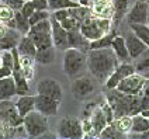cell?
Masks as SVG:
<instances>
[{"mask_svg":"<svg viewBox=\"0 0 149 139\" xmlns=\"http://www.w3.org/2000/svg\"><path fill=\"white\" fill-rule=\"evenodd\" d=\"M120 65L113 48L90 49L87 52V69L91 76L100 83H106L110 74Z\"/></svg>","mask_w":149,"mask_h":139,"instance_id":"obj_1","label":"cell"},{"mask_svg":"<svg viewBox=\"0 0 149 139\" xmlns=\"http://www.w3.org/2000/svg\"><path fill=\"white\" fill-rule=\"evenodd\" d=\"M106 100L113 108L114 118L123 115H135L141 113V100L139 96L125 94L118 89H106Z\"/></svg>","mask_w":149,"mask_h":139,"instance_id":"obj_2","label":"cell"},{"mask_svg":"<svg viewBox=\"0 0 149 139\" xmlns=\"http://www.w3.org/2000/svg\"><path fill=\"white\" fill-rule=\"evenodd\" d=\"M0 120L4 126L3 138H14V129L18 125H23L24 118L20 115L16 107V103L11 100L0 101Z\"/></svg>","mask_w":149,"mask_h":139,"instance_id":"obj_3","label":"cell"},{"mask_svg":"<svg viewBox=\"0 0 149 139\" xmlns=\"http://www.w3.org/2000/svg\"><path fill=\"white\" fill-rule=\"evenodd\" d=\"M62 69H63L65 74L70 79L80 76L82 72L87 69V54L79 51V49L68 48L63 52Z\"/></svg>","mask_w":149,"mask_h":139,"instance_id":"obj_4","label":"cell"},{"mask_svg":"<svg viewBox=\"0 0 149 139\" xmlns=\"http://www.w3.org/2000/svg\"><path fill=\"white\" fill-rule=\"evenodd\" d=\"M113 28V20L111 18H103L91 14L90 17L84 18L80 24V33L90 41L99 40L103 35H106Z\"/></svg>","mask_w":149,"mask_h":139,"instance_id":"obj_5","label":"cell"},{"mask_svg":"<svg viewBox=\"0 0 149 139\" xmlns=\"http://www.w3.org/2000/svg\"><path fill=\"white\" fill-rule=\"evenodd\" d=\"M23 125H24L25 131H27L28 138H42L47 132L49 131L48 117H45L37 110H34V111L25 115Z\"/></svg>","mask_w":149,"mask_h":139,"instance_id":"obj_6","label":"cell"},{"mask_svg":"<svg viewBox=\"0 0 149 139\" xmlns=\"http://www.w3.org/2000/svg\"><path fill=\"white\" fill-rule=\"evenodd\" d=\"M56 135L62 139H80L84 138L82 121L73 115H66L59 120L56 125Z\"/></svg>","mask_w":149,"mask_h":139,"instance_id":"obj_7","label":"cell"},{"mask_svg":"<svg viewBox=\"0 0 149 139\" xmlns=\"http://www.w3.org/2000/svg\"><path fill=\"white\" fill-rule=\"evenodd\" d=\"M70 91L76 100L83 101V100H87L89 97H91V94L96 91V86L89 76H77L72 82Z\"/></svg>","mask_w":149,"mask_h":139,"instance_id":"obj_8","label":"cell"},{"mask_svg":"<svg viewBox=\"0 0 149 139\" xmlns=\"http://www.w3.org/2000/svg\"><path fill=\"white\" fill-rule=\"evenodd\" d=\"M146 82V77L142 76V74L134 72L132 74L127 76L124 80H121L120 84L117 86L116 89H118L120 91H123L125 94H135V96H139L143 90V86Z\"/></svg>","mask_w":149,"mask_h":139,"instance_id":"obj_9","label":"cell"},{"mask_svg":"<svg viewBox=\"0 0 149 139\" xmlns=\"http://www.w3.org/2000/svg\"><path fill=\"white\" fill-rule=\"evenodd\" d=\"M37 93L48 96V97H52L55 100H59V101L63 97V90H62L61 83L58 80H55V79H52V77L41 79L38 82V84H37Z\"/></svg>","mask_w":149,"mask_h":139,"instance_id":"obj_10","label":"cell"},{"mask_svg":"<svg viewBox=\"0 0 149 139\" xmlns=\"http://www.w3.org/2000/svg\"><path fill=\"white\" fill-rule=\"evenodd\" d=\"M134 72H135L134 63H131V62H120V65L116 67V70L110 74V77L106 80L104 87L106 89H116L121 80H124L127 76L132 74Z\"/></svg>","mask_w":149,"mask_h":139,"instance_id":"obj_11","label":"cell"},{"mask_svg":"<svg viewBox=\"0 0 149 139\" xmlns=\"http://www.w3.org/2000/svg\"><path fill=\"white\" fill-rule=\"evenodd\" d=\"M148 8L149 3L136 0L127 14V23L128 24H148Z\"/></svg>","mask_w":149,"mask_h":139,"instance_id":"obj_12","label":"cell"},{"mask_svg":"<svg viewBox=\"0 0 149 139\" xmlns=\"http://www.w3.org/2000/svg\"><path fill=\"white\" fill-rule=\"evenodd\" d=\"M59 106H61L59 100H55L44 94L35 96V110L40 111L45 117H55L59 111Z\"/></svg>","mask_w":149,"mask_h":139,"instance_id":"obj_13","label":"cell"},{"mask_svg":"<svg viewBox=\"0 0 149 139\" xmlns=\"http://www.w3.org/2000/svg\"><path fill=\"white\" fill-rule=\"evenodd\" d=\"M51 24H52V41L54 47L56 51L65 52L69 48V41H68V31L61 25L58 20H55L54 17H51Z\"/></svg>","mask_w":149,"mask_h":139,"instance_id":"obj_14","label":"cell"},{"mask_svg":"<svg viewBox=\"0 0 149 139\" xmlns=\"http://www.w3.org/2000/svg\"><path fill=\"white\" fill-rule=\"evenodd\" d=\"M89 117H90L91 126H93V136H97V138H99L101 131L108 125L107 117L104 114L101 106H100V104H94Z\"/></svg>","mask_w":149,"mask_h":139,"instance_id":"obj_15","label":"cell"},{"mask_svg":"<svg viewBox=\"0 0 149 139\" xmlns=\"http://www.w3.org/2000/svg\"><path fill=\"white\" fill-rule=\"evenodd\" d=\"M125 44H127V48H128V52H130V56L132 60H135L136 58L141 55L145 49L148 48V45L142 41L141 38H138L135 34L130 30L128 33L125 34Z\"/></svg>","mask_w":149,"mask_h":139,"instance_id":"obj_16","label":"cell"},{"mask_svg":"<svg viewBox=\"0 0 149 139\" xmlns=\"http://www.w3.org/2000/svg\"><path fill=\"white\" fill-rule=\"evenodd\" d=\"M68 41H69V48L79 49L82 52H89L90 51V40H87L79 30H72L68 31Z\"/></svg>","mask_w":149,"mask_h":139,"instance_id":"obj_17","label":"cell"},{"mask_svg":"<svg viewBox=\"0 0 149 139\" xmlns=\"http://www.w3.org/2000/svg\"><path fill=\"white\" fill-rule=\"evenodd\" d=\"M114 6V16H113V27L116 28L124 20L130 8L132 6V0H113Z\"/></svg>","mask_w":149,"mask_h":139,"instance_id":"obj_18","label":"cell"},{"mask_svg":"<svg viewBox=\"0 0 149 139\" xmlns=\"http://www.w3.org/2000/svg\"><path fill=\"white\" fill-rule=\"evenodd\" d=\"M23 34L16 28H7L6 34L0 38V49L6 51V49H14L17 48L18 42L21 40Z\"/></svg>","mask_w":149,"mask_h":139,"instance_id":"obj_19","label":"cell"},{"mask_svg":"<svg viewBox=\"0 0 149 139\" xmlns=\"http://www.w3.org/2000/svg\"><path fill=\"white\" fill-rule=\"evenodd\" d=\"M111 48H113V51H114V54H116V56L118 58L120 62H132V59L130 56V52H128V48H127L124 37L117 34L114 41H113Z\"/></svg>","mask_w":149,"mask_h":139,"instance_id":"obj_20","label":"cell"},{"mask_svg":"<svg viewBox=\"0 0 149 139\" xmlns=\"http://www.w3.org/2000/svg\"><path fill=\"white\" fill-rule=\"evenodd\" d=\"M16 107L18 110L20 115L24 118L28 113H31L35 110V96L33 94H23V96H18L16 101Z\"/></svg>","mask_w":149,"mask_h":139,"instance_id":"obj_21","label":"cell"},{"mask_svg":"<svg viewBox=\"0 0 149 139\" xmlns=\"http://www.w3.org/2000/svg\"><path fill=\"white\" fill-rule=\"evenodd\" d=\"M14 96H17V90L13 76L0 79V101L1 100H10Z\"/></svg>","mask_w":149,"mask_h":139,"instance_id":"obj_22","label":"cell"},{"mask_svg":"<svg viewBox=\"0 0 149 139\" xmlns=\"http://www.w3.org/2000/svg\"><path fill=\"white\" fill-rule=\"evenodd\" d=\"M91 14L103 18H111L114 16V6H113V0L104 1V3H94L91 6Z\"/></svg>","mask_w":149,"mask_h":139,"instance_id":"obj_23","label":"cell"},{"mask_svg":"<svg viewBox=\"0 0 149 139\" xmlns=\"http://www.w3.org/2000/svg\"><path fill=\"white\" fill-rule=\"evenodd\" d=\"M31 40L34 41L37 49L42 48H49L54 47V41H52V33H34V31H28L27 34Z\"/></svg>","mask_w":149,"mask_h":139,"instance_id":"obj_24","label":"cell"},{"mask_svg":"<svg viewBox=\"0 0 149 139\" xmlns=\"http://www.w3.org/2000/svg\"><path fill=\"white\" fill-rule=\"evenodd\" d=\"M56 59V48L49 47V48L37 49L35 54V62L40 65H52Z\"/></svg>","mask_w":149,"mask_h":139,"instance_id":"obj_25","label":"cell"},{"mask_svg":"<svg viewBox=\"0 0 149 139\" xmlns=\"http://www.w3.org/2000/svg\"><path fill=\"white\" fill-rule=\"evenodd\" d=\"M135 72L149 79V47L134 60Z\"/></svg>","mask_w":149,"mask_h":139,"instance_id":"obj_26","label":"cell"},{"mask_svg":"<svg viewBox=\"0 0 149 139\" xmlns=\"http://www.w3.org/2000/svg\"><path fill=\"white\" fill-rule=\"evenodd\" d=\"M17 51H18V54L20 55H30V56H34L35 58V54H37V47H35V44L34 41L25 34L21 37V40L18 42V45H17Z\"/></svg>","mask_w":149,"mask_h":139,"instance_id":"obj_27","label":"cell"},{"mask_svg":"<svg viewBox=\"0 0 149 139\" xmlns=\"http://www.w3.org/2000/svg\"><path fill=\"white\" fill-rule=\"evenodd\" d=\"M35 58L30 56V55H20V65H21V69L24 72L25 77L28 80H33L34 76H35Z\"/></svg>","mask_w":149,"mask_h":139,"instance_id":"obj_28","label":"cell"},{"mask_svg":"<svg viewBox=\"0 0 149 139\" xmlns=\"http://www.w3.org/2000/svg\"><path fill=\"white\" fill-rule=\"evenodd\" d=\"M117 35V30L113 28L111 31L106 35H103L99 40H94V41H90V49H103V48H111L113 45V41Z\"/></svg>","mask_w":149,"mask_h":139,"instance_id":"obj_29","label":"cell"},{"mask_svg":"<svg viewBox=\"0 0 149 139\" xmlns=\"http://www.w3.org/2000/svg\"><path fill=\"white\" fill-rule=\"evenodd\" d=\"M149 129V118L143 117L142 114L132 115V129L131 132H135L136 135H139L142 132Z\"/></svg>","mask_w":149,"mask_h":139,"instance_id":"obj_30","label":"cell"},{"mask_svg":"<svg viewBox=\"0 0 149 139\" xmlns=\"http://www.w3.org/2000/svg\"><path fill=\"white\" fill-rule=\"evenodd\" d=\"M14 20H16V30H18L23 35L28 34L30 28H31V24H30L28 17H25L24 14L18 10V11L14 13Z\"/></svg>","mask_w":149,"mask_h":139,"instance_id":"obj_31","label":"cell"},{"mask_svg":"<svg viewBox=\"0 0 149 139\" xmlns=\"http://www.w3.org/2000/svg\"><path fill=\"white\" fill-rule=\"evenodd\" d=\"M130 30L132 31L138 38H141L149 47V25L148 24H128Z\"/></svg>","mask_w":149,"mask_h":139,"instance_id":"obj_32","label":"cell"},{"mask_svg":"<svg viewBox=\"0 0 149 139\" xmlns=\"http://www.w3.org/2000/svg\"><path fill=\"white\" fill-rule=\"evenodd\" d=\"M114 125L124 133H130L132 129V115H123V117H118L114 118Z\"/></svg>","mask_w":149,"mask_h":139,"instance_id":"obj_33","label":"cell"},{"mask_svg":"<svg viewBox=\"0 0 149 139\" xmlns=\"http://www.w3.org/2000/svg\"><path fill=\"white\" fill-rule=\"evenodd\" d=\"M127 133L121 132L118 128H117L114 124H108L107 126L101 131L99 138H108V139H120V138H125Z\"/></svg>","mask_w":149,"mask_h":139,"instance_id":"obj_34","label":"cell"},{"mask_svg":"<svg viewBox=\"0 0 149 139\" xmlns=\"http://www.w3.org/2000/svg\"><path fill=\"white\" fill-rule=\"evenodd\" d=\"M48 6L52 11L59 10V8H72L82 6L77 0H48Z\"/></svg>","mask_w":149,"mask_h":139,"instance_id":"obj_35","label":"cell"},{"mask_svg":"<svg viewBox=\"0 0 149 139\" xmlns=\"http://www.w3.org/2000/svg\"><path fill=\"white\" fill-rule=\"evenodd\" d=\"M14 10L10 7V6H7L6 3H1L0 1V21L1 23H7V21H10V20H13L14 18Z\"/></svg>","mask_w":149,"mask_h":139,"instance_id":"obj_36","label":"cell"},{"mask_svg":"<svg viewBox=\"0 0 149 139\" xmlns=\"http://www.w3.org/2000/svg\"><path fill=\"white\" fill-rule=\"evenodd\" d=\"M59 23H61V25H62V27H63V28H65L66 31H72V30H79V28H80V24H82V23H80V21H79V20L76 18V17L70 16V14H69L66 18H63L62 21H59Z\"/></svg>","mask_w":149,"mask_h":139,"instance_id":"obj_37","label":"cell"},{"mask_svg":"<svg viewBox=\"0 0 149 139\" xmlns=\"http://www.w3.org/2000/svg\"><path fill=\"white\" fill-rule=\"evenodd\" d=\"M47 18H51V13L48 10H35L34 14L28 20H30V24L34 25L37 23H40V21H42V20H47Z\"/></svg>","mask_w":149,"mask_h":139,"instance_id":"obj_38","label":"cell"},{"mask_svg":"<svg viewBox=\"0 0 149 139\" xmlns=\"http://www.w3.org/2000/svg\"><path fill=\"white\" fill-rule=\"evenodd\" d=\"M35 10H37V8H35V6H34L33 1H31V0H25V3L23 4V7H21L20 11H21L25 17H28V18H30V17L34 14V11H35Z\"/></svg>","mask_w":149,"mask_h":139,"instance_id":"obj_39","label":"cell"},{"mask_svg":"<svg viewBox=\"0 0 149 139\" xmlns=\"http://www.w3.org/2000/svg\"><path fill=\"white\" fill-rule=\"evenodd\" d=\"M69 16V8H59V10H55L51 17H54L55 20H58V21H62L63 18H66Z\"/></svg>","mask_w":149,"mask_h":139,"instance_id":"obj_40","label":"cell"},{"mask_svg":"<svg viewBox=\"0 0 149 139\" xmlns=\"http://www.w3.org/2000/svg\"><path fill=\"white\" fill-rule=\"evenodd\" d=\"M4 3H6L7 6H10L14 11H18V10H21L23 4L25 3V0H6Z\"/></svg>","mask_w":149,"mask_h":139,"instance_id":"obj_41","label":"cell"},{"mask_svg":"<svg viewBox=\"0 0 149 139\" xmlns=\"http://www.w3.org/2000/svg\"><path fill=\"white\" fill-rule=\"evenodd\" d=\"M34 3V6L37 10H48L49 6H48V0H31Z\"/></svg>","mask_w":149,"mask_h":139,"instance_id":"obj_42","label":"cell"},{"mask_svg":"<svg viewBox=\"0 0 149 139\" xmlns=\"http://www.w3.org/2000/svg\"><path fill=\"white\" fill-rule=\"evenodd\" d=\"M11 73H13V69L6 67V66H0V79L8 77V76H11Z\"/></svg>","mask_w":149,"mask_h":139,"instance_id":"obj_43","label":"cell"},{"mask_svg":"<svg viewBox=\"0 0 149 139\" xmlns=\"http://www.w3.org/2000/svg\"><path fill=\"white\" fill-rule=\"evenodd\" d=\"M82 6H87V7H91V4H93V0H77Z\"/></svg>","mask_w":149,"mask_h":139,"instance_id":"obj_44","label":"cell"},{"mask_svg":"<svg viewBox=\"0 0 149 139\" xmlns=\"http://www.w3.org/2000/svg\"><path fill=\"white\" fill-rule=\"evenodd\" d=\"M143 94H146L149 97V79H146V82H145V86H143V90H142Z\"/></svg>","mask_w":149,"mask_h":139,"instance_id":"obj_45","label":"cell"},{"mask_svg":"<svg viewBox=\"0 0 149 139\" xmlns=\"http://www.w3.org/2000/svg\"><path fill=\"white\" fill-rule=\"evenodd\" d=\"M3 133H4V126H3V122L0 120V138H3Z\"/></svg>","mask_w":149,"mask_h":139,"instance_id":"obj_46","label":"cell"},{"mask_svg":"<svg viewBox=\"0 0 149 139\" xmlns=\"http://www.w3.org/2000/svg\"><path fill=\"white\" fill-rule=\"evenodd\" d=\"M139 136H141V138H149V129L145 132H142V133H139Z\"/></svg>","mask_w":149,"mask_h":139,"instance_id":"obj_47","label":"cell"},{"mask_svg":"<svg viewBox=\"0 0 149 139\" xmlns=\"http://www.w3.org/2000/svg\"><path fill=\"white\" fill-rule=\"evenodd\" d=\"M104 1H110V0H93V4H94V3H104ZM93 4H91V6H93Z\"/></svg>","mask_w":149,"mask_h":139,"instance_id":"obj_48","label":"cell"},{"mask_svg":"<svg viewBox=\"0 0 149 139\" xmlns=\"http://www.w3.org/2000/svg\"><path fill=\"white\" fill-rule=\"evenodd\" d=\"M0 65H1V49H0Z\"/></svg>","mask_w":149,"mask_h":139,"instance_id":"obj_49","label":"cell"},{"mask_svg":"<svg viewBox=\"0 0 149 139\" xmlns=\"http://www.w3.org/2000/svg\"><path fill=\"white\" fill-rule=\"evenodd\" d=\"M148 25H149V8H148Z\"/></svg>","mask_w":149,"mask_h":139,"instance_id":"obj_50","label":"cell"},{"mask_svg":"<svg viewBox=\"0 0 149 139\" xmlns=\"http://www.w3.org/2000/svg\"><path fill=\"white\" fill-rule=\"evenodd\" d=\"M141 1H146V3H149V0H141Z\"/></svg>","mask_w":149,"mask_h":139,"instance_id":"obj_51","label":"cell"},{"mask_svg":"<svg viewBox=\"0 0 149 139\" xmlns=\"http://www.w3.org/2000/svg\"><path fill=\"white\" fill-rule=\"evenodd\" d=\"M0 1H1V3H4V1H6V0H0Z\"/></svg>","mask_w":149,"mask_h":139,"instance_id":"obj_52","label":"cell"}]
</instances>
